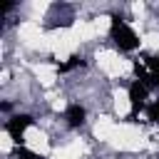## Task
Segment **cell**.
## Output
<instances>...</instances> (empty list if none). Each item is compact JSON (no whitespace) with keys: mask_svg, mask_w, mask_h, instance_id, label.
Returning <instances> with one entry per match:
<instances>
[{"mask_svg":"<svg viewBox=\"0 0 159 159\" xmlns=\"http://www.w3.org/2000/svg\"><path fill=\"white\" fill-rule=\"evenodd\" d=\"M84 107L82 104H77V102H72L67 109H65V119H67V124L70 127H82L84 124Z\"/></svg>","mask_w":159,"mask_h":159,"instance_id":"cell-5","label":"cell"},{"mask_svg":"<svg viewBox=\"0 0 159 159\" xmlns=\"http://www.w3.org/2000/svg\"><path fill=\"white\" fill-rule=\"evenodd\" d=\"M32 124V117L30 114H15L12 119H7V124H5V132L12 137V142L15 144H20L22 147V134H25V129Z\"/></svg>","mask_w":159,"mask_h":159,"instance_id":"cell-3","label":"cell"},{"mask_svg":"<svg viewBox=\"0 0 159 159\" xmlns=\"http://www.w3.org/2000/svg\"><path fill=\"white\" fill-rule=\"evenodd\" d=\"M82 65H84V60H82L80 55H72L67 62H60V65H57V70H60V72H70V70H75V67H82Z\"/></svg>","mask_w":159,"mask_h":159,"instance_id":"cell-6","label":"cell"},{"mask_svg":"<svg viewBox=\"0 0 159 159\" xmlns=\"http://www.w3.org/2000/svg\"><path fill=\"white\" fill-rule=\"evenodd\" d=\"M147 87L137 80V82H132L129 84V104H132V109H129V117H137L139 114V109H144V99H147Z\"/></svg>","mask_w":159,"mask_h":159,"instance_id":"cell-4","label":"cell"},{"mask_svg":"<svg viewBox=\"0 0 159 159\" xmlns=\"http://www.w3.org/2000/svg\"><path fill=\"white\" fill-rule=\"evenodd\" d=\"M109 35H112L114 45H117L119 50H124V52H132V50H137V47H139V37H137V32H134V30L127 25V20H124V17H119V15H112Z\"/></svg>","mask_w":159,"mask_h":159,"instance_id":"cell-1","label":"cell"},{"mask_svg":"<svg viewBox=\"0 0 159 159\" xmlns=\"http://www.w3.org/2000/svg\"><path fill=\"white\" fill-rule=\"evenodd\" d=\"M134 70H137L139 82H142L147 89L159 87V55H157V57H154V55H144L142 62H139V60L134 62Z\"/></svg>","mask_w":159,"mask_h":159,"instance_id":"cell-2","label":"cell"},{"mask_svg":"<svg viewBox=\"0 0 159 159\" xmlns=\"http://www.w3.org/2000/svg\"><path fill=\"white\" fill-rule=\"evenodd\" d=\"M149 119L159 124V99H157V102H154V104L149 107Z\"/></svg>","mask_w":159,"mask_h":159,"instance_id":"cell-8","label":"cell"},{"mask_svg":"<svg viewBox=\"0 0 159 159\" xmlns=\"http://www.w3.org/2000/svg\"><path fill=\"white\" fill-rule=\"evenodd\" d=\"M15 157H17V159H42L40 154H35V152H30L27 147H17V149H15Z\"/></svg>","mask_w":159,"mask_h":159,"instance_id":"cell-7","label":"cell"}]
</instances>
